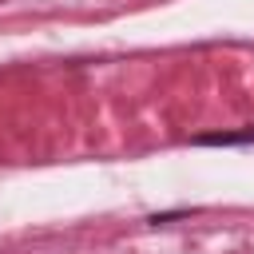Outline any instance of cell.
<instances>
[{
    "mask_svg": "<svg viewBox=\"0 0 254 254\" xmlns=\"http://www.w3.org/2000/svg\"><path fill=\"white\" fill-rule=\"evenodd\" d=\"M194 143H206V147H234V143H254V127H250V131H238V135H198Z\"/></svg>",
    "mask_w": 254,
    "mask_h": 254,
    "instance_id": "cell-1",
    "label": "cell"
}]
</instances>
